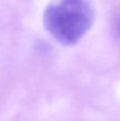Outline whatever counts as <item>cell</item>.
<instances>
[{"label": "cell", "mask_w": 120, "mask_h": 121, "mask_svg": "<svg viewBox=\"0 0 120 121\" xmlns=\"http://www.w3.org/2000/svg\"><path fill=\"white\" fill-rule=\"evenodd\" d=\"M116 31H117V33H118V35L120 37V15H119L118 19H117V21H116Z\"/></svg>", "instance_id": "2"}, {"label": "cell", "mask_w": 120, "mask_h": 121, "mask_svg": "<svg viewBox=\"0 0 120 121\" xmlns=\"http://www.w3.org/2000/svg\"><path fill=\"white\" fill-rule=\"evenodd\" d=\"M95 20L93 0H60L46 8L44 27L59 44L73 46L90 30Z\"/></svg>", "instance_id": "1"}]
</instances>
